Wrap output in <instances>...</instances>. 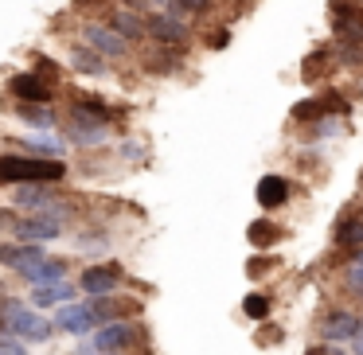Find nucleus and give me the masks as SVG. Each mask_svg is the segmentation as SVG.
<instances>
[{
	"instance_id": "nucleus-6",
	"label": "nucleus",
	"mask_w": 363,
	"mask_h": 355,
	"mask_svg": "<svg viewBox=\"0 0 363 355\" xmlns=\"http://www.w3.org/2000/svg\"><path fill=\"white\" fill-rule=\"evenodd\" d=\"M316 332H320V339L324 344H347V339H359V332H363V320L352 312V308H344V305H336V308H328V312L316 320Z\"/></svg>"
},
{
	"instance_id": "nucleus-33",
	"label": "nucleus",
	"mask_w": 363,
	"mask_h": 355,
	"mask_svg": "<svg viewBox=\"0 0 363 355\" xmlns=\"http://www.w3.org/2000/svg\"><path fill=\"white\" fill-rule=\"evenodd\" d=\"M121 157H125V160H145L141 141H121Z\"/></svg>"
},
{
	"instance_id": "nucleus-8",
	"label": "nucleus",
	"mask_w": 363,
	"mask_h": 355,
	"mask_svg": "<svg viewBox=\"0 0 363 355\" xmlns=\"http://www.w3.org/2000/svg\"><path fill=\"white\" fill-rule=\"evenodd\" d=\"M71 118H82V121H94V125H118V121L129 118L125 106H110L106 98L98 94H74L71 98Z\"/></svg>"
},
{
	"instance_id": "nucleus-1",
	"label": "nucleus",
	"mask_w": 363,
	"mask_h": 355,
	"mask_svg": "<svg viewBox=\"0 0 363 355\" xmlns=\"http://www.w3.org/2000/svg\"><path fill=\"white\" fill-rule=\"evenodd\" d=\"M328 20L344 67H363V9L355 0H328Z\"/></svg>"
},
{
	"instance_id": "nucleus-22",
	"label": "nucleus",
	"mask_w": 363,
	"mask_h": 355,
	"mask_svg": "<svg viewBox=\"0 0 363 355\" xmlns=\"http://www.w3.org/2000/svg\"><path fill=\"white\" fill-rule=\"evenodd\" d=\"M16 118L24 121V125H32V129H55V125H59V118H55V110H51V106L16 102Z\"/></svg>"
},
{
	"instance_id": "nucleus-15",
	"label": "nucleus",
	"mask_w": 363,
	"mask_h": 355,
	"mask_svg": "<svg viewBox=\"0 0 363 355\" xmlns=\"http://www.w3.org/2000/svg\"><path fill=\"white\" fill-rule=\"evenodd\" d=\"M289 196H293V184H289V176H281V172H266L258 180V188H254V199H258L262 211H277V207H285Z\"/></svg>"
},
{
	"instance_id": "nucleus-36",
	"label": "nucleus",
	"mask_w": 363,
	"mask_h": 355,
	"mask_svg": "<svg viewBox=\"0 0 363 355\" xmlns=\"http://www.w3.org/2000/svg\"><path fill=\"white\" fill-rule=\"evenodd\" d=\"M355 351H359V355H363V332H359V339H355Z\"/></svg>"
},
{
	"instance_id": "nucleus-9",
	"label": "nucleus",
	"mask_w": 363,
	"mask_h": 355,
	"mask_svg": "<svg viewBox=\"0 0 363 355\" xmlns=\"http://www.w3.org/2000/svg\"><path fill=\"white\" fill-rule=\"evenodd\" d=\"M82 43H86V47H94L102 59L129 55V40H125V35H118L110 24H94V20H86V24H82Z\"/></svg>"
},
{
	"instance_id": "nucleus-27",
	"label": "nucleus",
	"mask_w": 363,
	"mask_h": 355,
	"mask_svg": "<svg viewBox=\"0 0 363 355\" xmlns=\"http://www.w3.org/2000/svg\"><path fill=\"white\" fill-rule=\"evenodd\" d=\"M344 281L363 297V250H359V254H352V261L344 266Z\"/></svg>"
},
{
	"instance_id": "nucleus-12",
	"label": "nucleus",
	"mask_w": 363,
	"mask_h": 355,
	"mask_svg": "<svg viewBox=\"0 0 363 355\" xmlns=\"http://www.w3.org/2000/svg\"><path fill=\"white\" fill-rule=\"evenodd\" d=\"M55 328H59V332H67V336H94V332H98L94 305H90V300H74V305L59 308Z\"/></svg>"
},
{
	"instance_id": "nucleus-13",
	"label": "nucleus",
	"mask_w": 363,
	"mask_h": 355,
	"mask_svg": "<svg viewBox=\"0 0 363 355\" xmlns=\"http://www.w3.org/2000/svg\"><path fill=\"white\" fill-rule=\"evenodd\" d=\"M332 242H336L340 250H352V254L363 250V207L359 203H352L336 219V227H332Z\"/></svg>"
},
{
	"instance_id": "nucleus-3",
	"label": "nucleus",
	"mask_w": 363,
	"mask_h": 355,
	"mask_svg": "<svg viewBox=\"0 0 363 355\" xmlns=\"http://www.w3.org/2000/svg\"><path fill=\"white\" fill-rule=\"evenodd\" d=\"M4 332L28 339V344H48L51 339V320H43L40 312H32L20 297H9L4 300Z\"/></svg>"
},
{
	"instance_id": "nucleus-32",
	"label": "nucleus",
	"mask_w": 363,
	"mask_h": 355,
	"mask_svg": "<svg viewBox=\"0 0 363 355\" xmlns=\"http://www.w3.org/2000/svg\"><path fill=\"white\" fill-rule=\"evenodd\" d=\"M269 266H274L269 258H250V261H246V274H250V277H262V274H269Z\"/></svg>"
},
{
	"instance_id": "nucleus-31",
	"label": "nucleus",
	"mask_w": 363,
	"mask_h": 355,
	"mask_svg": "<svg viewBox=\"0 0 363 355\" xmlns=\"http://www.w3.org/2000/svg\"><path fill=\"white\" fill-rule=\"evenodd\" d=\"M227 43H230V32H227V28H211V32H207V47H211V51L227 47Z\"/></svg>"
},
{
	"instance_id": "nucleus-28",
	"label": "nucleus",
	"mask_w": 363,
	"mask_h": 355,
	"mask_svg": "<svg viewBox=\"0 0 363 355\" xmlns=\"http://www.w3.org/2000/svg\"><path fill=\"white\" fill-rule=\"evenodd\" d=\"M320 102H324V110H328V118H344L347 113V98L340 94V90H324Z\"/></svg>"
},
{
	"instance_id": "nucleus-24",
	"label": "nucleus",
	"mask_w": 363,
	"mask_h": 355,
	"mask_svg": "<svg viewBox=\"0 0 363 355\" xmlns=\"http://www.w3.org/2000/svg\"><path fill=\"white\" fill-rule=\"evenodd\" d=\"M293 121H301V125H320V121H328V110H324L320 94H313V98L293 106Z\"/></svg>"
},
{
	"instance_id": "nucleus-16",
	"label": "nucleus",
	"mask_w": 363,
	"mask_h": 355,
	"mask_svg": "<svg viewBox=\"0 0 363 355\" xmlns=\"http://www.w3.org/2000/svg\"><path fill=\"white\" fill-rule=\"evenodd\" d=\"M0 258H4V266H9L16 277H28L35 266H43V261H48V254H43V246H28V242H4V250H0Z\"/></svg>"
},
{
	"instance_id": "nucleus-18",
	"label": "nucleus",
	"mask_w": 363,
	"mask_h": 355,
	"mask_svg": "<svg viewBox=\"0 0 363 355\" xmlns=\"http://www.w3.org/2000/svg\"><path fill=\"white\" fill-rule=\"evenodd\" d=\"M106 125H94V121H82V118H67V137L82 149H102L106 145Z\"/></svg>"
},
{
	"instance_id": "nucleus-20",
	"label": "nucleus",
	"mask_w": 363,
	"mask_h": 355,
	"mask_svg": "<svg viewBox=\"0 0 363 355\" xmlns=\"http://www.w3.org/2000/svg\"><path fill=\"white\" fill-rule=\"evenodd\" d=\"M246 238H250L254 250H269V246H277L285 238V230L277 227L274 219H254L250 227H246Z\"/></svg>"
},
{
	"instance_id": "nucleus-30",
	"label": "nucleus",
	"mask_w": 363,
	"mask_h": 355,
	"mask_svg": "<svg viewBox=\"0 0 363 355\" xmlns=\"http://www.w3.org/2000/svg\"><path fill=\"white\" fill-rule=\"evenodd\" d=\"M0 355H28V347L20 336H9V332H4V336H0Z\"/></svg>"
},
{
	"instance_id": "nucleus-17",
	"label": "nucleus",
	"mask_w": 363,
	"mask_h": 355,
	"mask_svg": "<svg viewBox=\"0 0 363 355\" xmlns=\"http://www.w3.org/2000/svg\"><path fill=\"white\" fill-rule=\"evenodd\" d=\"M336 63H340L336 43H320V47H313L305 59H301V79H305V82H324Z\"/></svg>"
},
{
	"instance_id": "nucleus-11",
	"label": "nucleus",
	"mask_w": 363,
	"mask_h": 355,
	"mask_svg": "<svg viewBox=\"0 0 363 355\" xmlns=\"http://www.w3.org/2000/svg\"><path fill=\"white\" fill-rule=\"evenodd\" d=\"M9 94L16 102H28V106H51L55 90H51L48 79H40L35 71H24V74H12L9 79Z\"/></svg>"
},
{
	"instance_id": "nucleus-19",
	"label": "nucleus",
	"mask_w": 363,
	"mask_h": 355,
	"mask_svg": "<svg viewBox=\"0 0 363 355\" xmlns=\"http://www.w3.org/2000/svg\"><path fill=\"white\" fill-rule=\"evenodd\" d=\"M32 305L35 308H67V305H74V285L71 281H59V285L32 289Z\"/></svg>"
},
{
	"instance_id": "nucleus-29",
	"label": "nucleus",
	"mask_w": 363,
	"mask_h": 355,
	"mask_svg": "<svg viewBox=\"0 0 363 355\" xmlns=\"http://www.w3.org/2000/svg\"><path fill=\"white\" fill-rule=\"evenodd\" d=\"M32 71L40 74V79H48V82H55L59 79V63H51L48 55H35V63H32Z\"/></svg>"
},
{
	"instance_id": "nucleus-4",
	"label": "nucleus",
	"mask_w": 363,
	"mask_h": 355,
	"mask_svg": "<svg viewBox=\"0 0 363 355\" xmlns=\"http://www.w3.org/2000/svg\"><path fill=\"white\" fill-rule=\"evenodd\" d=\"M145 339V324L141 320H113V324H102L94 332V351L102 355H125L129 347H137Z\"/></svg>"
},
{
	"instance_id": "nucleus-14",
	"label": "nucleus",
	"mask_w": 363,
	"mask_h": 355,
	"mask_svg": "<svg viewBox=\"0 0 363 355\" xmlns=\"http://www.w3.org/2000/svg\"><path fill=\"white\" fill-rule=\"evenodd\" d=\"M106 24H110L118 35H125L129 43H137V40L149 35V16H145L141 9H133V4H113Z\"/></svg>"
},
{
	"instance_id": "nucleus-2",
	"label": "nucleus",
	"mask_w": 363,
	"mask_h": 355,
	"mask_svg": "<svg viewBox=\"0 0 363 355\" xmlns=\"http://www.w3.org/2000/svg\"><path fill=\"white\" fill-rule=\"evenodd\" d=\"M63 180H67L63 160H40V157H24V152H12V149L0 157V184H9V188H24V184L55 188Z\"/></svg>"
},
{
	"instance_id": "nucleus-37",
	"label": "nucleus",
	"mask_w": 363,
	"mask_h": 355,
	"mask_svg": "<svg viewBox=\"0 0 363 355\" xmlns=\"http://www.w3.org/2000/svg\"><path fill=\"white\" fill-rule=\"evenodd\" d=\"M94 355H102V351H94Z\"/></svg>"
},
{
	"instance_id": "nucleus-26",
	"label": "nucleus",
	"mask_w": 363,
	"mask_h": 355,
	"mask_svg": "<svg viewBox=\"0 0 363 355\" xmlns=\"http://www.w3.org/2000/svg\"><path fill=\"white\" fill-rule=\"evenodd\" d=\"M242 312L250 316V320H266V316H269V297H266V293H246V297H242Z\"/></svg>"
},
{
	"instance_id": "nucleus-10",
	"label": "nucleus",
	"mask_w": 363,
	"mask_h": 355,
	"mask_svg": "<svg viewBox=\"0 0 363 355\" xmlns=\"http://www.w3.org/2000/svg\"><path fill=\"white\" fill-rule=\"evenodd\" d=\"M149 40L157 47H188V20L172 12H149Z\"/></svg>"
},
{
	"instance_id": "nucleus-21",
	"label": "nucleus",
	"mask_w": 363,
	"mask_h": 355,
	"mask_svg": "<svg viewBox=\"0 0 363 355\" xmlns=\"http://www.w3.org/2000/svg\"><path fill=\"white\" fill-rule=\"evenodd\" d=\"M32 289H43V285H59V281H67V261L63 258H48L43 266H35L32 274L24 277Z\"/></svg>"
},
{
	"instance_id": "nucleus-5",
	"label": "nucleus",
	"mask_w": 363,
	"mask_h": 355,
	"mask_svg": "<svg viewBox=\"0 0 363 355\" xmlns=\"http://www.w3.org/2000/svg\"><path fill=\"white\" fill-rule=\"evenodd\" d=\"M4 222H9V235L16 242H28V246H43V242L63 235V219L59 215H24V219L9 215Z\"/></svg>"
},
{
	"instance_id": "nucleus-7",
	"label": "nucleus",
	"mask_w": 363,
	"mask_h": 355,
	"mask_svg": "<svg viewBox=\"0 0 363 355\" xmlns=\"http://www.w3.org/2000/svg\"><path fill=\"white\" fill-rule=\"evenodd\" d=\"M121 281H125V274H121L118 261H98V266H86L79 277V289L86 293L90 300L98 297H113V293L121 289Z\"/></svg>"
},
{
	"instance_id": "nucleus-25",
	"label": "nucleus",
	"mask_w": 363,
	"mask_h": 355,
	"mask_svg": "<svg viewBox=\"0 0 363 355\" xmlns=\"http://www.w3.org/2000/svg\"><path fill=\"white\" fill-rule=\"evenodd\" d=\"M180 59H184V47H152V55H145V71L164 74L172 67H180Z\"/></svg>"
},
{
	"instance_id": "nucleus-35",
	"label": "nucleus",
	"mask_w": 363,
	"mask_h": 355,
	"mask_svg": "<svg viewBox=\"0 0 363 355\" xmlns=\"http://www.w3.org/2000/svg\"><path fill=\"white\" fill-rule=\"evenodd\" d=\"M176 4H180L184 12H207L211 9V0H176Z\"/></svg>"
},
{
	"instance_id": "nucleus-34",
	"label": "nucleus",
	"mask_w": 363,
	"mask_h": 355,
	"mask_svg": "<svg viewBox=\"0 0 363 355\" xmlns=\"http://www.w3.org/2000/svg\"><path fill=\"white\" fill-rule=\"evenodd\" d=\"M305 355H344V347L340 344H313Z\"/></svg>"
},
{
	"instance_id": "nucleus-23",
	"label": "nucleus",
	"mask_w": 363,
	"mask_h": 355,
	"mask_svg": "<svg viewBox=\"0 0 363 355\" xmlns=\"http://www.w3.org/2000/svg\"><path fill=\"white\" fill-rule=\"evenodd\" d=\"M71 67L79 74H102L106 71V59L98 55L94 47H86V43H74V47H71Z\"/></svg>"
}]
</instances>
